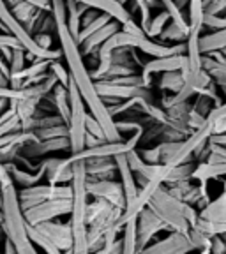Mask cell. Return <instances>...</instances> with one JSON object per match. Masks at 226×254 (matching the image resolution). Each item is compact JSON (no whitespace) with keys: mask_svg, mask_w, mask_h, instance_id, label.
I'll return each mask as SVG.
<instances>
[{"mask_svg":"<svg viewBox=\"0 0 226 254\" xmlns=\"http://www.w3.org/2000/svg\"><path fill=\"white\" fill-rule=\"evenodd\" d=\"M4 251L5 253H16L14 244H12L11 238H7V237H4Z\"/></svg>","mask_w":226,"mask_h":254,"instance_id":"obj_42","label":"cell"},{"mask_svg":"<svg viewBox=\"0 0 226 254\" xmlns=\"http://www.w3.org/2000/svg\"><path fill=\"white\" fill-rule=\"evenodd\" d=\"M87 192L92 198H103L108 203L115 206H122L126 208V198H124V190L120 182L115 179L108 180H92L87 182Z\"/></svg>","mask_w":226,"mask_h":254,"instance_id":"obj_11","label":"cell"},{"mask_svg":"<svg viewBox=\"0 0 226 254\" xmlns=\"http://www.w3.org/2000/svg\"><path fill=\"white\" fill-rule=\"evenodd\" d=\"M0 85H2V87H5V85H9V79L5 78V76L2 74V72H0Z\"/></svg>","mask_w":226,"mask_h":254,"instance_id":"obj_44","label":"cell"},{"mask_svg":"<svg viewBox=\"0 0 226 254\" xmlns=\"http://www.w3.org/2000/svg\"><path fill=\"white\" fill-rule=\"evenodd\" d=\"M226 175V161L223 163H200L198 166L193 168V173H191V179L198 180L200 184H207L209 180L221 179Z\"/></svg>","mask_w":226,"mask_h":254,"instance_id":"obj_21","label":"cell"},{"mask_svg":"<svg viewBox=\"0 0 226 254\" xmlns=\"http://www.w3.org/2000/svg\"><path fill=\"white\" fill-rule=\"evenodd\" d=\"M34 36V39H36V43L39 44V46L46 48V50H52V36L50 34H46V32H37V34H32Z\"/></svg>","mask_w":226,"mask_h":254,"instance_id":"obj_39","label":"cell"},{"mask_svg":"<svg viewBox=\"0 0 226 254\" xmlns=\"http://www.w3.org/2000/svg\"><path fill=\"white\" fill-rule=\"evenodd\" d=\"M200 217L207 219V221H216V222H225L226 221V189L216 199H211L198 212Z\"/></svg>","mask_w":226,"mask_h":254,"instance_id":"obj_23","label":"cell"},{"mask_svg":"<svg viewBox=\"0 0 226 254\" xmlns=\"http://www.w3.org/2000/svg\"><path fill=\"white\" fill-rule=\"evenodd\" d=\"M138 154L142 155V159L149 164H161V157H159V147L154 148H143L138 150Z\"/></svg>","mask_w":226,"mask_h":254,"instance_id":"obj_38","label":"cell"},{"mask_svg":"<svg viewBox=\"0 0 226 254\" xmlns=\"http://www.w3.org/2000/svg\"><path fill=\"white\" fill-rule=\"evenodd\" d=\"M193 251V246L189 242V237L186 233H180V231H168L166 238H161V240H155L154 244H149L142 253H189Z\"/></svg>","mask_w":226,"mask_h":254,"instance_id":"obj_13","label":"cell"},{"mask_svg":"<svg viewBox=\"0 0 226 254\" xmlns=\"http://www.w3.org/2000/svg\"><path fill=\"white\" fill-rule=\"evenodd\" d=\"M198 46L202 53L219 52V50L226 48V27L221 28V30H214L211 34H205V36L200 34Z\"/></svg>","mask_w":226,"mask_h":254,"instance_id":"obj_25","label":"cell"},{"mask_svg":"<svg viewBox=\"0 0 226 254\" xmlns=\"http://www.w3.org/2000/svg\"><path fill=\"white\" fill-rule=\"evenodd\" d=\"M76 2L87 5V7H90V9H95V11L106 12L113 20L119 21L120 25L129 20V18H133L131 12L127 11L126 5L120 4L119 0H76Z\"/></svg>","mask_w":226,"mask_h":254,"instance_id":"obj_20","label":"cell"},{"mask_svg":"<svg viewBox=\"0 0 226 254\" xmlns=\"http://www.w3.org/2000/svg\"><path fill=\"white\" fill-rule=\"evenodd\" d=\"M0 23L4 27V34H9V36L14 37L21 46L25 48V52L28 55H32L34 59H50V60H59L62 57V52L60 50H46V48L39 46L34 39L30 32L16 20V16L11 12V9L7 7L5 0H0Z\"/></svg>","mask_w":226,"mask_h":254,"instance_id":"obj_5","label":"cell"},{"mask_svg":"<svg viewBox=\"0 0 226 254\" xmlns=\"http://www.w3.org/2000/svg\"><path fill=\"white\" fill-rule=\"evenodd\" d=\"M44 237L57 247L59 253H71L73 251V228L71 222H55L53 221H44L39 224H34Z\"/></svg>","mask_w":226,"mask_h":254,"instance_id":"obj_10","label":"cell"},{"mask_svg":"<svg viewBox=\"0 0 226 254\" xmlns=\"http://www.w3.org/2000/svg\"><path fill=\"white\" fill-rule=\"evenodd\" d=\"M122 253H138L136 217L129 219V221L122 226Z\"/></svg>","mask_w":226,"mask_h":254,"instance_id":"obj_26","label":"cell"},{"mask_svg":"<svg viewBox=\"0 0 226 254\" xmlns=\"http://www.w3.org/2000/svg\"><path fill=\"white\" fill-rule=\"evenodd\" d=\"M157 2H159V5H163V9L168 12V16H170V21L177 23L184 32H187V34H189L191 27H189V21H187V16L184 14V11H180V9L177 7L175 0H157Z\"/></svg>","mask_w":226,"mask_h":254,"instance_id":"obj_27","label":"cell"},{"mask_svg":"<svg viewBox=\"0 0 226 254\" xmlns=\"http://www.w3.org/2000/svg\"><path fill=\"white\" fill-rule=\"evenodd\" d=\"M115 164H117V175L120 177V186H122L124 190V198H126V208H129L135 203L136 196H138V190H140L138 184H136L135 173H133L129 164H127L126 154L115 155Z\"/></svg>","mask_w":226,"mask_h":254,"instance_id":"obj_14","label":"cell"},{"mask_svg":"<svg viewBox=\"0 0 226 254\" xmlns=\"http://www.w3.org/2000/svg\"><path fill=\"white\" fill-rule=\"evenodd\" d=\"M219 52H221V53H223V55H225V57H226V48H223V50H219Z\"/></svg>","mask_w":226,"mask_h":254,"instance_id":"obj_45","label":"cell"},{"mask_svg":"<svg viewBox=\"0 0 226 254\" xmlns=\"http://www.w3.org/2000/svg\"><path fill=\"white\" fill-rule=\"evenodd\" d=\"M110 20H113L110 14H106V12H101V14H97L94 18V20H90L88 23H85L83 27H81V30H79L78 37H76V43H81L83 39H87L90 34H94L95 30H99L101 27H104V25L108 23Z\"/></svg>","mask_w":226,"mask_h":254,"instance_id":"obj_30","label":"cell"},{"mask_svg":"<svg viewBox=\"0 0 226 254\" xmlns=\"http://www.w3.org/2000/svg\"><path fill=\"white\" fill-rule=\"evenodd\" d=\"M44 177L50 184H69L73 179V163L68 157L44 159Z\"/></svg>","mask_w":226,"mask_h":254,"instance_id":"obj_18","label":"cell"},{"mask_svg":"<svg viewBox=\"0 0 226 254\" xmlns=\"http://www.w3.org/2000/svg\"><path fill=\"white\" fill-rule=\"evenodd\" d=\"M202 69L209 72L218 88H226V57L221 52L202 53Z\"/></svg>","mask_w":226,"mask_h":254,"instance_id":"obj_17","label":"cell"},{"mask_svg":"<svg viewBox=\"0 0 226 254\" xmlns=\"http://www.w3.org/2000/svg\"><path fill=\"white\" fill-rule=\"evenodd\" d=\"M120 28V23L117 20H110L104 27H101L99 30H95L94 34H90V36L87 37V39H83L81 43L78 44L79 46V52H81V55H90V53H95L97 50H99V46L104 43V41L108 39V37H111L113 34H115L117 30Z\"/></svg>","mask_w":226,"mask_h":254,"instance_id":"obj_19","label":"cell"},{"mask_svg":"<svg viewBox=\"0 0 226 254\" xmlns=\"http://www.w3.org/2000/svg\"><path fill=\"white\" fill-rule=\"evenodd\" d=\"M226 27V14H209V12H203V25L202 30L209 28V30H221Z\"/></svg>","mask_w":226,"mask_h":254,"instance_id":"obj_34","label":"cell"},{"mask_svg":"<svg viewBox=\"0 0 226 254\" xmlns=\"http://www.w3.org/2000/svg\"><path fill=\"white\" fill-rule=\"evenodd\" d=\"M168 21H170V16H168V12L163 9V12H159L157 16H154V18L151 20L149 28L145 30V36L151 37V39H157V36L161 34V30L168 25Z\"/></svg>","mask_w":226,"mask_h":254,"instance_id":"obj_32","label":"cell"},{"mask_svg":"<svg viewBox=\"0 0 226 254\" xmlns=\"http://www.w3.org/2000/svg\"><path fill=\"white\" fill-rule=\"evenodd\" d=\"M184 65V53H173L166 57H152V60L145 62L142 65V78L143 83L151 85V76L159 74V72L179 71Z\"/></svg>","mask_w":226,"mask_h":254,"instance_id":"obj_12","label":"cell"},{"mask_svg":"<svg viewBox=\"0 0 226 254\" xmlns=\"http://www.w3.org/2000/svg\"><path fill=\"white\" fill-rule=\"evenodd\" d=\"M52 198H71V184L68 186L66 184H48V186L34 184V186L21 187L18 190L21 210H27L30 206Z\"/></svg>","mask_w":226,"mask_h":254,"instance_id":"obj_7","label":"cell"},{"mask_svg":"<svg viewBox=\"0 0 226 254\" xmlns=\"http://www.w3.org/2000/svg\"><path fill=\"white\" fill-rule=\"evenodd\" d=\"M30 4H34L39 9H46V11H52V2L50 0H27Z\"/></svg>","mask_w":226,"mask_h":254,"instance_id":"obj_41","label":"cell"},{"mask_svg":"<svg viewBox=\"0 0 226 254\" xmlns=\"http://www.w3.org/2000/svg\"><path fill=\"white\" fill-rule=\"evenodd\" d=\"M69 92V106H71V115H69L68 129H69V152L76 154L85 148V119H87V104H85L83 97L79 94L78 87L75 85L71 78L68 83Z\"/></svg>","mask_w":226,"mask_h":254,"instance_id":"obj_6","label":"cell"},{"mask_svg":"<svg viewBox=\"0 0 226 254\" xmlns=\"http://www.w3.org/2000/svg\"><path fill=\"white\" fill-rule=\"evenodd\" d=\"M27 233H28V238H30V242L37 247V249L44 251V253H59L57 247L53 246L39 230H37L34 224H27Z\"/></svg>","mask_w":226,"mask_h":254,"instance_id":"obj_31","label":"cell"},{"mask_svg":"<svg viewBox=\"0 0 226 254\" xmlns=\"http://www.w3.org/2000/svg\"><path fill=\"white\" fill-rule=\"evenodd\" d=\"M0 212H2V226H4L5 237L11 238V242L16 247V253H37V247L28 238V222L20 206L18 187L14 186V182L0 186Z\"/></svg>","mask_w":226,"mask_h":254,"instance_id":"obj_2","label":"cell"},{"mask_svg":"<svg viewBox=\"0 0 226 254\" xmlns=\"http://www.w3.org/2000/svg\"><path fill=\"white\" fill-rule=\"evenodd\" d=\"M85 131H87L88 134L95 136V138L106 139L104 138V131H103V127H101V124L97 122V119L92 117L90 113H87V119H85Z\"/></svg>","mask_w":226,"mask_h":254,"instance_id":"obj_35","label":"cell"},{"mask_svg":"<svg viewBox=\"0 0 226 254\" xmlns=\"http://www.w3.org/2000/svg\"><path fill=\"white\" fill-rule=\"evenodd\" d=\"M175 4H177V7H179L180 11H184V9L187 7V4H189V0H175Z\"/></svg>","mask_w":226,"mask_h":254,"instance_id":"obj_43","label":"cell"},{"mask_svg":"<svg viewBox=\"0 0 226 254\" xmlns=\"http://www.w3.org/2000/svg\"><path fill=\"white\" fill-rule=\"evenodd\" d=\"M0 46H21V44L9 34H0Z\"/></svg>","mask_w":226,"mask_h":254,"instance_id":"obj_40","label":"cell"},{"mask_svg":"<svg viewBox=\"0 0 226 254\" xmlns=\"http://www.w3.org/2000/svg\"><path fill=\"white\" fill-rule=\"evenodd\" d=\"M83 163H85V173H87V182L115 179L117 175L115 157H90V159H85Z\"/></svg>","mask_w":226,"mask_h":254,"instance_id":"obj_16","label":"cell"},{"mask_svg":"<svg viewBox=\"0 0 226 254\" xmlns=\"http://www.w3.org/2000/svg\"><path fill=\"white\" fill-rule=\"evenodd\" d=\"M147 208H151L166 224L170 231H180L186 235L189 233V228L198 219V210L195 206L170 194L164 186H161L151 196Z\"/></svg>","mask_w":226,"mask_h":254,"instance_id":"obj_4","label":"cell"},{"mask_svg":"<svg viewBox=\"0 0 226 254\" xmlns=\"http://www.w3.org/2000/svg\"><path fill=\"white\" fill-rule=\"evenodd\" d=\"M88 9L90 7L79 4L76 0H66V25H68L69 32H71V36L75 37V41L79 34V28H81V16H83Z\"/></svg>","mask_w":226,"mask_h":254,"instance_id":"obj_22","label":"cell"},{"mask_svg":"<svg viewBox=\"0 0 226 254\" xmlns=\"http://www.w3.org/2000/svg\"><path fill=\"white\" fill-rule=\"evenodd\" d=\"M25 57H27V52H25L23 46H16L12 48V55H11V60H9V72L16 74V72H20L21 69L25 67ZM9 76V78H11Z\"/></svg>","mask_w":226,"mask_h":254,"instance_id":"obj_33","label":"cell"},{"mask_svg":"<svg viewBox=\"0 0 226 254\" xmlns=\"http://www.w3.org/2000/svg\"><path fill=\"white\" fill-rule=\"evenodd\" d=\"M71 143L69 136H59V138H48V139H36V141L27 143L21 150V154L27 155L28 159H36L41 155H48L50 152L69 150Z\"/></svg>","mask_w":226,"mask_h":254,"instance_id":"obj_15","label":"cell"},{"mask_svg":"<svg viewBox=\"0 0 226 254\" xmlns=\"http://www.w3.org/2000/svg\"><path fill=\"white\" fill-rule=\"evenodd\" d=\"M50 95H52L53 106H55L57 113H59L60 119H62L64 122L68 124L69 122V115H71V106H69V92H68V87H64L62 83H57L55 87L52 88Z\"/></svg>","mask_w":226,"mask_h":254,"instance_id":"obj_24","label":"cell"},{"mask_svg":"<svg viewBox=\"0 0 226 254\" xmlns=\"http://www.w3.org/2000/svg\"><path fill=\"white\" fill-rule=\"evenodd\" d=\"M71 228H73V251L71 253H88L87 247V173L83 161L73 163L71 179Z\"/></svg>","mask_w":226,"mask_h":254,"instance_id":"obj_3","label":"cell"},{"mask_svg":"<svg viewBox=\"0 0 226 254\" xmlns=\"http://www.w3.org/2000/svg\"><path fill=\"white\" fill-rule=\"evenodd\" d=\"M50 71L55 74V78L59 79V83H62L64 87H68L69 83V71L64 69V65L60 64V59L59 60H53L52 65H50Z\"/></svg>","mask_w":226,"mask_h":254,"instance_id":"obj_36","label":"cell"},{"mask_svg":"<svg viewBox=\"0 0 226 254\" xmlns=\"http://www.w3.org/2000/svg\"><path fill=\"white\" fill-rule=\"evenodd\" d=\"M136 230H138V253H142L154 240L159 231H170L166 224L147 206L136 215Z\"/></svg>","mask_w":226,"mask_h":254,"instance_id":"obj_9","label":"cell"},{"mask_svg":"<svg viewBox=\"0 0 226 254\" xmlns=\"http://www.w3.org/2000/svg\"><path fill=\"white\" fill-rule=\"evenodd\" d=\"M163 78L159 79V87L163 88V90H170L171 94L175 92H179L182 88V85L186 83V79H184L182 72L179 71H168V72H161Z\"/></svg>","mask_w":226,"mask_h":254,"instance_id":"obj_29","label":"cell"},{"mask_svg":"<svg viewBox=\"0 0 226 254\" xmlns=\"http://www.w3.org/2000/svg\"><path fill=\"white\" fill-rule=\"evenodd\" d=\"M187 36H189V34L184 32L177 23L168 21V25L157 36V39H161V43H186Z\"/></svg>","mask_w":226,"mask_h":254,"instance_id":"obj_28","label":"cell"},{"mask_svg":"<svg viewBox=\"0 0 226 254\" xmlns=\"http://www.w3.org/2000/svg\"><path fill=\"white\" fill-rule=\"evenodd\" d=\"M71 214V198H52L23 210L28 224H39L44 221H53L60 215Z\"/></svg>","mask_w":226,"mask_h":254,"instance_id":"obj_8","label":"cell"},{"mask_svg":"<svg viewBox=\"0 0 226 254\" xmlns=\"http://www.w3.org/2000/svg\"><path fill=\"white\" fill-rule=\"evenodd\" d=\"M50 2H52V14L53 20H55V32L60 43V52H62V57L68 62L69 78L78 87L79 94H81L85 104H87V110L90 111V115L95 117L97 122L101 124L104 131V138L108 141L124 139V136L117 131L115 120L110 115L104 101L101 99L97 90H95V83L90 72H88L87 65H85L83 55L79 52L78 43L71 36L68 25H66V0H50Z\"/></svg>","mask_w":226,"mask_h":254,"instance_id":"obj_1","label":"cell"},{"mask_svg":"<svg viewBox=\"0 0 226 254\" xmlns=\"http://www.w3.org/2000/svg\"><path fill=\"white\" fill-rule=\"evenodd\" d=\"M115 127H117V131L120 132V134H124V132H136L138 129H142V124L136 122V120H126V119H120L117 120L115 119Z\"/></svg>","mask_w":226,"mask_h":254,"instance_id":"obj_37","label":"cell"}]
</instances>
